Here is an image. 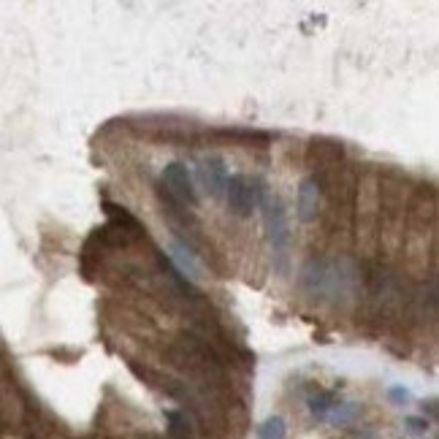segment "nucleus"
<instances>
[{
  "label": "nucleus",
  "mask_w": 439,
  "mask_h": 439,
  "mask_svg": "<svg viewBox=\"0 0 439 439\" xmlns=\"http://www.w3.org/2000/svg\"><path fill=\"white\" fill-rule=\"evenodd\" d=\"M174 204H182V206H196L198 193L196 184H193V177L184 163H168L163 168V187H160Z\"/></svg>",
  "instance_id": "f257e3e1"
},
{
  "label": "nucleus",
  "mask_w": 439,
  "mask_h": 439,
  "mask_svg": "<svg viewBox=\"0 0 439 439\" xmlns=\"http://www.w3.org/2000/svg\"><path fill=\"white\" fill-rule=\"evenodd\" d=\"M266 206V233H269V242L272 250L277 255H285V247L290 242V230H288V214L279 198H272L269 193L260 201Z\"/></svg>",
  "instance_id": "f03ea898"
},
{
  "label": "nucleus",
  "mask_w": 439,
  "mask_h": 439,
  "mask_svg": "<svg viewBox=\"0 0 439 439\" xmlns=\"http://www.w3.org/2000/svg\"><path fill=\"white\" fill-rule=\"evenodd\" d=\"M328 277H331V260L312 255L301 266V288L309 296H328Z\"/></svg>",
  "instance_id": "7ed1b4c3"
},
{
  "label": "nucleus",
  "mask_w": 439,
  "mask_h": 439,
  "mask_svg": "<svg viewBox=\"0 0 439 439\" xmlns=\"http://www.w3.org/2000/svg\"><path fill=\"white\" fill-rule=\"evenodd\" d=\"M226 198L230 212L236 217H250L252 206H255V187L247 182V177L233 174V177H228L226 182Z\"/></svg>",
  "instance_id": "20e7f679"
},
{
  "label": "nucleus",
  "mask_w": 439,
  "mask_h": 439,
  "mask_svg": "<svg viewBox=\"0 0 439 439\" xmlns=\"http://www.w3.org/2000/svg\"><path fill=\"white\" fill-rule=\"evenodd\" d=\"M296 214L301 223H315L320 214V182L315 177L304 179L296 193Z\"/></svg>",
  "instance_id": "39448f33"
},
{
  "label": "nucleus",
  "mask_w": 439,
  "mask_h": 439,
  "mask_svg": "<svg viewBox=\"0 0 439 439\" xmlns=\"http://www.w3.org/2000/svg\"><path fill=\"white\" fill-rule=\"evenodd\" d=\"M198 179H201L204 190H206L212 198L220 196V193L226 190V182H228V174H226L223 160H220V157H206V160L198 166Z\"/></svg>",
  "instance_id": "423d86ee"
},
{
  "label": "nucleus",
  "mask_w": 439,
  "mask_h": 439,
  "mask_svg": "<svg viewBox=\"0 0 439 439\" xmlns=\"http://www.w3.org/2000/svg\"><path fill=\"white\" fill-rule=\"evenodd\" d=\"M171 255L177 260V272L182 274L187 282H193V279H201L204 277V269H201V263H198L196 252L182 242H174L171 247Z\"/></svg>",
  "instance_id": "0eeeda50"
},
{
  "label": "nucleus",
  "mask_w": 439,
  "mask_h": 439,
  "mask_svg": "<svg viewBox=\"0 0 439 439\" xmlns=\"http://www.w3.org/2000/svg\"><path fill=\"white\" fill-rule=\"evenodd\" d=\"M106 214H109V226L120 228L125 236H130L133 242L144 236V228L138 223L133 214L128 212L125 206H117V204H106Z\"/></svg>",
  "instance_id": "6e6552de"
},
{
  "label": "nucleus",
  "mask_w": 439,
  "mask_h": 439,
  "mask_svg": "<svg viewBox=\"0 0 439 439\" xmlns=\"http://www.w3.org/2000/svg\"><path fill=\"white\" fill-rule=\"evenodd\" d=\"M168 431L174 439H193V426L184 412H168Z\"/></svg>",
  "instance_id": "1a4fd4ad"
},
{
  "label": "nucleus",
  "mask_w": 439,
  "mask_h": 439,
  "mask_svg": "<svg viewBox=\"0 0 439 439\" xmlns=\"http://www.w3.org/2000/svg\"><path fill=\"white\" fill-rule=\"evenodd\" d=\"M285 434H288V426L279 415H272L257 428V439H285Z\"/></svg>",
  "instance_id": "9d476101"
},
{
  "label": "nucleus",
  "mask_w": 439,
  "mask_h": 439,
  "mask_svg": "<svg viewBox=\"0 0 439 439\" xmlns=\"http://www.w3.org/2000/svg\"><path fill=\"white\" fill-rule=\"evenodd\" d=\"M355 415H358V404H352V401L336 404V407L331 409V423L333 426H348V423H352Z\"/></svg>",
  "instance_id": "9b49d317"
},
{
  "label": "nucleus",
  "mask_w": 439,
  "mask_h": 439,
  "mask_svg": "<svg viewBox=\"0 0 439 439\" xmlns=\"http://www.w3.org/2000/svg\"><path fill=\"white\" fill-rule=\"evenodd\" d=\"M309 409H312V415L323 418V415L331 409V394H326V391L312 394V396H309Z\"/></svg>",
  "instance_id": "f8f14e48"
},
{
  "label": "nucleus",
  "mask_w": 439,
  "mask_h": 439,
  "mask_svg": "<svg viewBox=\"0 0 439 439\" xmlns=\"http://www.w3.org/2000/svg\"><path fill=\"white\" fill-rule=\"evenodd\" d=\"M388 399L394 401L396 407H404V404H409V401H412V394H409L407 388H401V385H394V388L388 391Z\"/></svg>",
  "instance_id": "ddd939ff"
},
{
  "label": "nucleus",
  "mask_w": 439,
  "mask_h": 439,
  "mask_svg": "<svg viewBox=\"0 0 439 439\" xmlns=\"http://www.w3.org/2000/svg\"><path fill=\"white\" fill-rule=\"evenodd\" d=\"M407 426L409 431H415V434H426L428 431V421L426 418H407Z\"/></svg>",
  "instance_id": "4468645a"
},
{
  "label": "nucleus",
  "mask_w": 439,
  "mask_h": 439,
  "mask_svg": "<svg viewBox=\"0 0 439 439\" xmlns=\"http://www.w3.org/2000/svg\"><path fill=\"white\" fill-rule=\"evenodd\" d=\"M358 439H374V437H372V434H361Z\"/></svg>",
  "instance_id": "2eb2a0df"
}]
</instances>
